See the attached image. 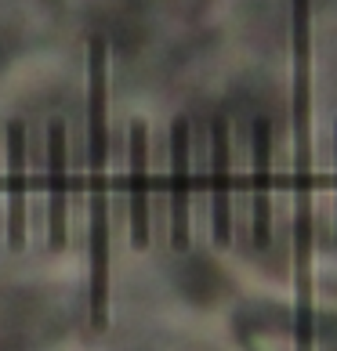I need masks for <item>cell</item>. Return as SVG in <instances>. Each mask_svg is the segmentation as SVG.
<instances>
[{
    "instance_id": "cell-4",
    "label": "cell",
    "mask_w": 337,
    "mask_h": 351,
    "mask_svg": "<svg viewBox=\"0 0 337 351\" xmlns=\"http://www.w3.org/2000/svg\"><path fill=\"white\" fill-rule=\"evenodd\" d=\"M171 246H189V120L171 123Z\"/></svg>"
},
{
    "instance_id": "cell-3",
    "label": "cell",
    "mask_w": 337,
    "mask_h": 351,
    "mask_svg": "<svg viewBox=\"0 0 337 351\" xmlns=\"http://www.w3.org/2000/svg\"><path fill=\"white\" fill-rule=\"evenodd\" d=\"M66 123L51 120L47 123V243L51 250L66 246V214H69V196H66Z\"/></svg>"
},
{
    "instance_id": "cell-1",
    "label": "cell",
    "mask_w": 337,
    "mask_h": 351,
    "mask_svg": "<svg viewBox=\"0 0 337 351\" xmlns=\"http://www.w3.org/2000/svg\"><path fill=\"white\" fill-rule=\"evenodd\" d=\"M294 29V261H297V351H312V0H290Z\"/></svg>"
},
{
    "instance_id": "cell-7",
    "label": "cell",
    "mask_w": 337,
    "mask_h": 351,
    "mask_svg": "<svg viewBox=\"0 0 337 351\" xmlns=\"http://www.w3.org/2000/svg\"><path fill=\"white\" fill-rule=\"evenodd\" d=\"M211 141H214V239L218 246L232 243V134H229V120L218 116L211 127Z\"/></svg>"
},
{
    "instance_id": "cell-6",
    "label": "cell",
    "mask_w": 337,
    "mask_h": 351,
    "mask_svg": "<svg viewBox=\"0 0 337 351\" xmlns=\"http://www.w3.org/2000/svg\"><path fill=\"white\" fill-rule=\"evenodd\" d=\"M25 152H30V134L22 120L8 123V189H11V214H8V243L11 250L25 246Z\"/></svg>"
},
{
    "instance_id": "cell-9",
    "label": "cell",
    "mask_w": 337,
    "mask_h": 351,
    "mask_svg": "<svg viewBox=\"0 0 337 351\" xmlns=\"http://www.w3.org/2000/svg\"><path fill=\"white\" fill-rule=\"evenodd\" d=\"M334 138H337V131H334ZM334 145H337V141H334ZM334 156H337V149H334Z\"/></svg>"
},
{
    "instance_id": "cell-5",
    "label": "cell",
    "mask_w": 337,
    "mask_h": 351,
    "mask_svg": "<svg viewBox=\"0 0 337 351\" xmlns=\"http://www.w3.org/2000/svg\"><path fill=\"white\" fill-rule=\"evenodd\" d=\"M131 243L149 246V127L131 120Z\"/></svg>"
},
{
    "instance_id": "cell-2",
    "label": "cell",
    "mask_w": 337,
    "mask_h": 351,
    "mask_svg": "<svg viewBox=\"0 0 337 351\" xmlns=\"http://www.w3.org/2000/svg\"><path fill=\"white\" fill-rule=\"evenodd\" d=\"M109 47L106 36L87 40V167H91V322L106 326L109 297V203H106V156H109Z\"/></svg>"
},
{
    "instance_id": "cell-8",
    "label": "cell",
    "mask_w": 337,
    "mask_h": 351,
    "mask_svg": "<svg viewBox=\"0 0 337 351\" xmlns=\"http://www.w3.org/2000/svg\"><path fill=\"white\" fill-rule=\"evenodd\" d=\"M272 123L254 120V243L268 246L272 236Z\"/></svg>"
}]
</instances>
